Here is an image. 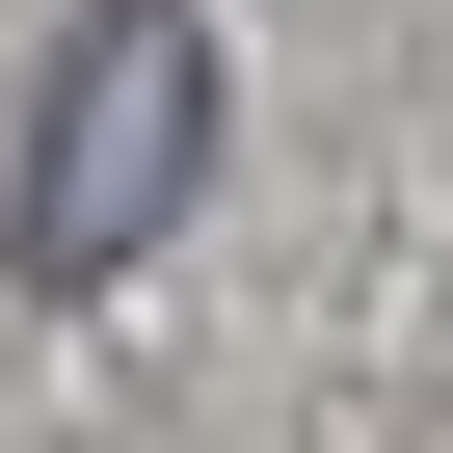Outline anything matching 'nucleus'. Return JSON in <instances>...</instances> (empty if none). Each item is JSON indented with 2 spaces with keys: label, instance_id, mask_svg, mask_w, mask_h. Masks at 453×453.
Instances as JSON below:
<instances>
[{
  "label": "nucleus",
  "instance_id": "obj_1",
  "mask_svg": "<svg viewBox=\"0 0 453 453\" xmlns=\"http://www.w3.org/2000/svg\"><path fill=\"white\" fill-rule=\"evenodd\" d=\"M213 187V0H81L54 27V81H27V294H107V267H160V213Z\"/></svg>",
  "mask_w": 453,
  "mask_h": 453
}]
</instances>
